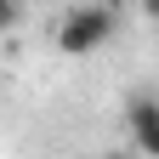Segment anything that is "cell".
<instances>
[{
	"label": "cell",
	"instance_id": "1",
	"mask_svg": "<svg viewBox=\"0 0 159 159\" xmlns=\"http://www.w3.org/2000/svg\"><path fill=\"white\" fill-rule=\"evenodd\" d=\"M114 34H119V11L114 6H74L63 23H57V51L63 57H91V51H102Z\"/></svg>",
	"mask_w": 159,
	"mask_h": 159
},
{
	"label": "cell",
	"instance_id": "2",
	"mask_svg": "<svg viewBox=\"0 0 159 159\" xmlns=\"http://www.w3.org/2000/svg\"><path fill=\"white\" fill-rule=\"evenodd\" d=\"M153 119H159V97L153 91H136L125 102V131H142V125H153Z\"/></svg>",
	"mask_w": 159,
	"mask_h": 159
},
{
	"label": "cell",
	"instance_id": "3",
	"mask_svg": "<svg viewBox=\"0 0 159 159\" xmlns=\"http://www.w3.org/2000/svg\"><path fill=\"white\" fill-rule=\"evenodd\" d=\"M131 142L142 148L148 159H159V119H153V125H142V131H131Z\"/></svg>",
	"mask_w": 159,
	"mask_h": 159
},
{
	"label": "cell",
	"instance_id": "4",
	"mask_svg": "<svg viewBox=\"0 0 159 159\" xmlns=\"http://www.w3.org/2000/svg\"><path fill=\"white\" fill-rule=\"evenodd\" d=\"M23 23V0H0V34H11Z\"/></svg>",
	"mask_w": 159,
	"mask_h": 159
},
{
	"label": "cell",
	"instance_id": "5",
	"mask_svg": "<svg viewBox=\"0 0 159 159\" xmlns=\"http://www.w3.org/2000/svg\"><path fill=\"white\" fill-rule=\"evenodd\" d=\"M136 11H142V23H153V29H159V0H136Z\"/></svg>",
	"mask_w": 159,
	"mask_h": 159
}]
</instances>
